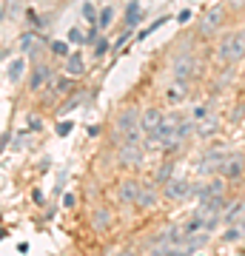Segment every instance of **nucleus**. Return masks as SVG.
<instances>
[{"instance_id": "obj_18", "label": "nucleus", "mask_w": 245, "mask_h": 256, "mask_svg": "<svg viewBox=\"0 0 245 256\" xmlns=\"http://www.w3.org/2000/svg\"><path fill=\"white\" fill-rule=\"evenodd\" d=\"M137 205H140V208H154L157 205V196H154V188H151V185H143V188H140Z\"/></svg>"}, {"instance_id": "obj_30", "label": "nucleus", "mask_w": 245, "mask_h": 256, "mask_svg": "<svg viewBox=\"0 0 245 256\" xmlns=\"http://www.w3.org/2000/svg\"><path fill=\"white\" fill-rule=\"evenodd\" d=\"M74 202H77V200H74V194H66V196H63V205H66V208H74Z\"/></svg>"}, {"instance_id": "obj_33", "label": "nucleus", "mask_w": 245, "mask_h": 256, "mask_svg": "<svg viewBox=\"0 0 245 256\" xmlns=\"http://www.w3.org/2000/svg\"><path fill=\"white\" fill-rule=\"evenodd\" d=\"M236 225H239V228H242V230H245V216H242V220H239V222H236Z\"/></svg>"}, {"instance_id": "obj_29", "label": "nucleus", "mask_w": 245, "mask_h": 256, "mask_svg": "<svg viewBox=\"0 0 245 256\" xmlns=\"http://www.w3.org/2000/svg\"><path fill=\"white\" fill-rule=\"evenodd\" d=\"M29 128H32V131H40V128H43V120L40 117H29Z\"/></svg>"}, {"instance_id": "obj_21", "label": "nucleus", "mask_w": 245, "mask_h": 256, "mask_svg": "<svg viewBox=\"0 0 245 256\" xmlns=\"http://www.w3.org/2000/svg\"><path fill=\"white\" fill-rule=\"evenodd\" d=\"M111 23H114V6H103L100 18H97V28H100V32H106Z\"/></svg>"}, {"instance_id": "obj_13", "label": "nucleus", "mask_w": 245, "mask_h": 256, "mask_svg": "<svg viewBox=\"0 0 245 256\" xmlns=\"http://www.w3.org/2000/svg\"><path fill=\"white\" fill-rule=\"evenodd\" d=\"M26 77V57H12L6 63V80L9 82H20Z\"/></svg>"}, {"instance_id": "obj_5", "label": "nucleus", "mask_w": 245, "mask_h": 256, "mask_svg": "<svg viewBox=\"0 0 245 256\" xmlns=\"http://www.w3.org/2000/svg\"><path fill=\"white\" fill-rule=\"evenodd\" d=\"M163 120H165V114H163L160 108H145L143 114H140V126H143L145 142H157V140H160Z\"/></svg>"}, {"instance_id": "obj_11", "label": "nucleus", "mask_w": 245, "mask_h": 256, "mask_svg": "<svg viewBox=\"0 0 245 256\" xmlns=\"http://www.w3.org/2000/svg\"><path fill=\"white\" fill-rule=\"evenodd\" d=\"M140 188H143V185H137L134 180H126V182H120V188H117V200L123 202V205H137Z\"/></svg>"}, {"instance_id": "obj_17", "label": "nucleus", "mask_w": 245, "mask_h": 256, "mask_svg": "<svg viewBox=\"0 0 245 256\" xmlns=\"http://www.w3.org/2000/svg\"><path fill=\"white\" fill-rule=\"evenodd\" d=\"M66 72L72 74V77H80V74L86 72V60H83L80 52H74V54L66 57Z\"/></svg>"}, {"instance_id": "obj_8", "label": "nucleus", "mask_w": 245, "mask_h": 256, "mask_svg": "<svg viewBox=\"0 0 245 256\" xmlns=\"http://www.w3.org/2000/svg\"><path fill=\"white\" fill-rule=\"evenodd\" d=\"M245 171V160L242 154H228L225 160H222V165H219V171L217 174L222 176V180H239Z\"/></svg>"}, {"instance_id": "obj_20", "label": "nucleus", "mask_w": 245, "mask_h": 256, "mask_svg": "<svg viewBox=\"0 0 245 256\" xmlns=\"http://www.w3.org/2000/svg\"><path fill=\"white\" fill-rule=\"evenodd\" d=\"M140 18H143V9H140V3L137 0H131L126 6V26L131 28V26H137L140 23Z\"/></svg>"}, {"instance_id": "obj_26", "label": "nucleus", "mask_w": 245, "mask_h": 256, "mask_svg": "<svg viewBox=\"0 0 245 256\" xmlns=\"http://www.w3.org/2000/svg\"><path fill=\"white\" fill-rule=\"evenodd\" d=\"M52 54H57V57H69V46H66L63 40H55V43H52Z\"/></svg>"}, {"instance_id": "obj_12", "label": "nucleus", "mask_w": 245, "mask_h": 256, "mask_svg": "<svg viewBox=\"0 0 245 256\" xmlns=\"http://www.w3.org/2000/svg\"><path fill=\"white\" fill-rule=\"evenodd\" d=\"M222 191H225V182H222V180H217V176H214V180H208L205 185H200V188H194V194L200 196V202L202 200H211V196H222Z\"/></svg>"}, {"instance_id": "obj_34", "label": "nucleus", "mask_w": 245, "mask_h": 256, "mask_svg": "<svg viewBox=\"0 0 245 256\" xmlns=\"http://www.w3.org/2000/svg\"><path fill=\"white\" fill-rule=\"evenodd\" d=\"M117 256H134V254H131V250H123V254H117Z\"/></svg>"}, {"instance_id": "obj_6", "label": "nucleus", "mask_w": 245, "mask_h": 256, "mask_svg": "<svg viewBox=\"0 0 245 256\" xmlns=\"http://www.w3.org/2000/svg\"><path fill=\"white\" fill-rule=\"evenodd\" d=\"M194 72H197V57L191 54V52H180V54L174 57V63H171L174 80H191Z\"/></svg>"}, {"instance_id": "obj_19", "label": "nucleus", "mask_w": 245, "mask_h": 256, "mask_svg": "<svg viewBox=\"0 0 245 256\" xmlns=\"http://www.w3.org/2000/svg\"><path fill=\"white\" fill-rule=\"evenodd\" d=\"M109 222H111V210H109V208H97V210H94V216H91V225H94V230L109 228Z\"/></svg>"}, {"instance_id": "obj_10", "label": "nucleus", "mask_w": 245, "mask_h": 256, "mask_svg": "<svg viewBox=\"0 0 245 256\" xmlns=\"http://www.w3.org/2000/svg\"><path fill=\"white\" fill-rule=\"evenodd\" d=\"M217 128H219V117H217V111L211 108L200 122H194V134L197 137H211V134H217Z\"/></svg>"}, {"instance_id": "obj_16", "label": "nucleus", "mask_w": 245, "mask_h": 256, "mask_svg": "<svg viewBox=\"0 0 245 256\" xmlns=\"http://www.w3.org/2000/svg\"><path fill=\"white\" fill-rule=\"evenodd\" d=\"M242 216H245V202H234V205H228V208L222 210V222H225V225H236Z\"/></svg>"}, {"instance_id": "obj_32", "label": "nucleus", "mask_w": 245, "mask_h": 256, "mask_svg": "<svg viewBox=\"0 0 245 256\" xmlns=\"http://www.w3.org/2000/svg\"><path fill=\"white\" fill-rule=\"evenodd\" d=\"M57 131H60V134H69V131H72V122H63V126L57 128Z\"/></svg>"}, {"instance_id": "obj_3", "label": "nucleus", "mask_w": 245, "mask_h": 256, "mask_svg": "<svg viewBox=\"0 0 245 256\" xmlns=\"http://www.w3.org/2000/svg\"><path fill=\"white\" fill-rule=\"evenodd\" d=\"M157 148H163V151H177V148H182L180 114H171V117H165V120H163V128H160V140H157Z\"/></svg>"}, {"instance_id": "obj_27", "label": "nucleus", "mask_w": 245, "mask_h": 256, "mask_svg": "<svg viewBox=\"0 0 245 256\" xmlns=\"http://www.w3.org/2000/svg\"><path fill=\"white\" fill-rule=\"evenodd\" d=\"M171 171H174V165H160V174H157V180H160V182H168V176H171Z\"/></svg>"}, {"instance_id": "obj_7", "label": "nucleus", "mask_w": 245, "mask_h": 256, "mask_svg": "<svg viewBox=\"0 0 245 256\" xmlns=\"http://www.w3.org/2000/svg\"><path fill=\"white\" fill-rule=\"evenodd\" d=\"M163 194H165V200H171V202H182V200H188L191 194H194V188L188 185V180H180V176H171V180L165 182Z\"/></svg>"}, {"instance_id": "obj_2", "label": "nucleus", "mask_w": 245, "mask_h": 256, "mask_svg": "<svg viewBox=\"0 0 245 256\" xmlns=\"http://www.w3.org/2000/svg\"><path fill=\"white\" fill-rule=\"evenodd\" d=\"M245 57V28H236L231 34H225L219 40V48H217V60L222 63H239Z\"/></svg>"}, {"instance_id": "obj_1", "label": "nucleus", "mask_w": 245, "mask_h": 256, "mask_svg": "<svg viewBox=\"0 0 245 256\" xmlns=\"http://www.w3.org/2000/svg\"><path fill=\"white\" fill-rule=\"evenodd\" d=\"M117 134L123 137V142H128V146H140V142H143L145 134H143V126H140V111H137V108L120 111Z\"/></svg>"}, {"instance_id": "obj_4", "label": "nucleus", "mask_w": 245, "mask_h": 256, "mask_svg": "<svg viewBox=\"0 0 245 256\" xmlns=\"http://www.w3.org/2000/svg\"><path fill=\"white\" fill-rule=\"evenodd\" d=\"M222 23H225V9L217 3V6H208V9L202 12L197 32H200L202 37H217L219 28H222Z\"/></svg>"}, {"instance_id": "obj_14", "label": "nucleus", "mask_w": 245, "mask_h": 256, "mask_svg": "<svg viewBox=\"0 0 245 256\" xmlns=\"http://www.w3.org/2000/svg\"><path fill=\"white\" fill-rule=\"evenodd\" d=\"M49 77H52V68L43 66V63H37L35 72H32V77H29V88H32V92H40L46 82H49Z\"/></svg>"}, {"instance_id": "obj_31", "label": "nucleus", "mask_w": 245, "mask_h": 256, "mask_svg": "<svg viewBox=\"0 0 245 256\" xmlns=\"http://www.w3.org/2000/svg\"><path fill=\"white\" fill-rule=\"evenodd\" d=\"M231 9H245V0H225Z\"/></svg>"}, {"instance_id": "obj_24", "label": "nucleus", "mask_w": 245, "mask_h": 256, "mask_svg": "<svg viewBox=\"0 0 245 256\" xmlns=\"http://www.w3.org/2000/svg\"><path fill=\"white\" fill-rule=\"evenodd\" d=\"M80 9H83V20H89V23H94V26H97V18H100V12H94V6H91V3H83Z\"/></svg>"}, {"instance_id": "obj_25", "label": "nucleus", "mask_w": 245, "mask_h": 256, "mask_svg": "<svg viewBox=\"0 0 245 256\" xmlns=\"http://www.w3.org/2000/svg\"><path fill=\"white\" fill-rule=\"evenodd\" d=\"M242 236H245V230L239 228V225H231V228L225 230V242H239Z\"/></svg>"}, {"instance_id": "obj_22", "label": "nucleus", "mask_w": 245, "mask_h": 256, "mask_svg": "<svg viewBox=\"0 0 245 256\" xmlns=\"http://www.w3.org/2000/svg\"><path fill=\"white\" fill-rule=\"evenodd\" d=\"M208 111H211V102H197V106L191 108V120H194V122H200Z\"/></svg>"}, {"instance_id": "obj_23", "label": "nucleus", "mask_w": 245, "mask_h": 256, "mask_svg": "<svg viewBox=\"0 0 245 256\" xmlns=\"http://www.w3.org/2000/svg\"><path fill=\"white\" fill-rule=\"evenodd\" d=\"M69 40H72V43H89V34H86V32H83L80 26H74V28H69Z\"/></svg>"}, {"instance_id": "obj_35", "label": "nucleus", "mask_w": 245, "mask_h": 256, "mask_svg": "<svg viewBox=\"0 0 245 256\" xmlns=\"http://www.w3.org/2000/svg\"><path fill=\"white\" fill-rule=\"evenodd\" d=\"M234 256H245V254H234Z\"/></svg>"}, {"instance_id": "obj_15", "label": "nucleus", "mask_w": 245, "mask_h": 256, "mask_svg": "<svg viewBox=\"0 0 245 256\" xmlns=\"http://www.w3.org/2000/svg\"><path fill=\"white\" fill-rule=\"evenodd\" d=\"M185 94H188V80H174L171 77V86H168V92H165L168 102H182Z\"/></svg>"}, {"instance_id": "obj_9", "label": "nucleus", "mask_w": 245, "mask_h": 256, "mask_svg": "<svg viewBox=\"0 0 245 256\" xmlns=\"http://www.w3.org/2000/svg\"><path fill=\"white\" fill-rule=\"evenodd\" d=\"M117 162L123 165V168H137V165L143 162V151H140V146H128V142H123L117 151Z\"/></svg>"}, {"instance_id": "obj_28", "label": "nucleus", "mask_w": 245, "mask_h": 256, "mask_svg": "<svg viewBox=\"0 0 245 256\" xmlns=\"http://www.w3.org/2000/svg\"><path fill=\"white\" fill-rule=\"evenodd\" d=\"M94 54L103 57V54H109V40L103 37V40H97V48H94Z\"/></svg>"}]
</instances>
